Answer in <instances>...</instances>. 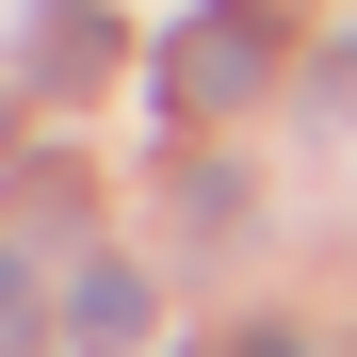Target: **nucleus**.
<instances>
[{
    "instance_id": "4",
    "label": "nucleus",
    "mask_w": 357,
    "mask_h": 357,
    "mask_svg": "<svg viewBox=\"0 0 357 357\" xmlns=\"http://www.w3.org/2000/svg\"><path fill=\"white\" fill-rule=\"evenodd\" d=\"M227 357H309V341H292V325H260V341H227Z\"/></svg>"
},
{
    "instance_id": "2",
    "label": "nucleus",
    "mask_w": 357,
    "mask_h": 357,
    "mask_svg": "<svg viewBox=\"0 0 357 357\" xmlns=\"http://www.w3.org/2000/svg\"><path fill=\"white\" fill-rule=\"evenodd\" d=\"M130 341H146V276L130 260H82L66 276V357H130Z\"/></svg>"
},
{
    "instance_id": "1",
    "label": "nucleus",
    "mask_w": 357,
    "mask_h": 357,
    "mask_svg": "<svg viewBox=\"0 0 357 357\" xmlns=\"http://www.w3.org/2000/svg\"><path fill=\"white\" fill-rule=\"evenodd\" d=\"M276 82V0H211V17H178V49H162V98L178 114H244Z\"/></svg>"
},
{
    "instance_id": "3",
    "label": "nucleus",
    "mask_w": 357,
    "mask_h": 357,
    "mask_svg": "<svg viewBox=\"0 0 357 357\" xmlns=\"http://www.w3.org/2000/svg\"><path fill=\"white\" fill-rule=\"evenodd\" d=\"M114 66V17H98V0H49V17H33V82H98Z\"/></svg>"
}]
</instances>
